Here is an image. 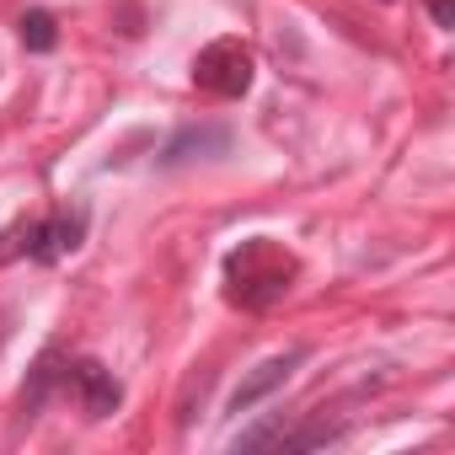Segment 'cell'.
<instances>
[{"instance_id": "4", "label": "cell", "mask_w": 455, "mask_h": 455, "mask_svg": "<svg viewBox=\"0 0 455 455\" xmlns=\"http://www.w3.org/2000/svg\"><path fill=\"white\" fill-rule=\"evenodd\" d=\"M300 359H306V348H290V354H274V359H263V364H258V370H252V375H247L236 391H231V412H247V407H258L268 391H279V386L295 375V364H300Z\"/></svg>"}, {"instance_id": "3", "label": "cell", "mask_w": 455, "mask_h": 455, "mask_svg": "<svg viewBox=\"0 0 455 455\" xmlns=\"http://www.w3.org/2000/svg\"><path fill=\"white\" fill-rule=\"evenodd\" d=\"M81 236H86V214H81V209H60L54 220L28 225V242H22V247H28V258L54 263V258H65V252H76Z\"/></svg>"}, {"instance_id": "6", "label": "cell", "mask_w": 455, "mask_h": 455, "mask_svg": "<svg viewBox=\"0 0 455 455\" xmlns=\"http://www.w3.org/2000/svg\"><path fill=\"white\" fill-rule=\"evenodd\" d=\"M22 44H28L33 54H49V49L60 44V28H54V17H49V12H28V17H22Z\"/></svg>"}, {"instance_id": "5", "label": "cell", "mask_w": 455, "mask_h": 455, "mask_svg": "<svg viewBox=\"0 0 455 455\" xmlns=\"http://www.w3.org/2000/svg\"><path fill=\"white\" fill-rule=\"evenodd\" d=\"M70 380H76V391H81L86 418H108V412L124 402V386H118V380H113V370H102L97 359H81V364L70 370Z\"/></svg>"}, {"instance_id": "8", "label": "cell", "mask_w": 455, "mask_h": 455, "mask_svg": "<svg viewBox=\"0 0 455 455\" xmlns=\"http://www.w3.org/2000/svg\"><path fill=\"white\" fill-rule=\"evenodd\" d=\"M428 12H434L439 28H455V0H428Z\"/></svg>"}, {"instance_id": "2", "label": "cell", "mask_w": 455, "mask_h": 455, "mask_svg": "<svg viewBox=\"0 0 455 455\" xmlns=\"http://www.w3.org/2000/svg\"><path fill=\"white\" fill-rule=\"evenodd\" d=\"M252 70H258V65H252V49H247L242 38H214V44H204L198 60H193V86L231 102V97H247Z\"/></svg>"}, {"instance_id": "1", "label": "cell", "mask_w": 455, "mask_h": 455, "mask_svg": "<svg viewBox=\"0 0 455 455\" xmlns=\"http://www.w3.org/2000/svg\"><path fill=\"white\" fill-rule=\"evenodd\" d=\"M290 284H295V258L268 236H252L225 258V295H231L242 311L279 306L290 295Z\"/></svg>"}, {"instance_id": "7", "label": "cell", "mask_w": 455, "mask_h": 455, "mask_svg": "<svg viewBox=\"0 0 455 455\" xmlns=\"http://www.w3.org/2000/svg\"><path fill=\"white\" fill-rule=\"evenodd\" d=\"M204 145H209V150H225V129H204V134H182V140H177V145L166 150V161H182L188 150H204Z\"/></svg>"}]
</instances>
